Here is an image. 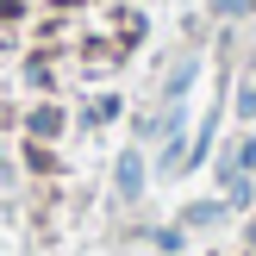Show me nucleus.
Wrapping results in <instances>:
<instances>
[{
    "label": "nucleus",
    "mask_w": 256,
    "mask_h": 256,
    "mask_svg": "<svg viewBox=\"0 0 256 256\" xmlns=\"http://www.w3.org/2000/svg\"><path fill=\"white\" fill-rule=\"evenodd\" d=\"M119 194H138V156L119 162Z\"/></svg>",
    "instance_id": "1"
},
{
    "label": "nucleus",
    "mask_w": 256,
    "mask_h": 256,
    "mask_svg": "<svg viewBox=\"0 0 256 256\" xmlns=\"http://www.w3.org/2000/svg\"><path fill=\"white\" fill-rule=\"evenodd\" d=\"M0 175H6V162H0Z\"/></svg>",
    "instance_id": "2"
}]
</instances>
